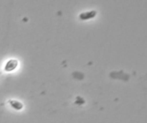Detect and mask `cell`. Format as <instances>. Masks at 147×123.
<instances>
[{
	"label": "cell",
	"mask_w": 147,
	"mask_h": 123,
	"mask_svg": "<svg viewBox=\"0 0 147 123\" xmlns=\"http://www.w3.org/2000/svg\"><path fill=\"white\" fill-rule=\"evenodd\" d=\"M18 64L19 62L17 59H10L5 64L4 71L7 72L13 71H14L17 69V66H18Z\"/></svg>",
	"instance_id": "1"
},
{
	"label": "cell",
	"mask_w": 147,
	"mask_h": 123,
	"mask_svg": "<svg viewBox=\"0 0 147 123\" xmlns=\"http://www.w3.org/2000/svg\"><path fill=\"white\" fill-rule=\"evenodd\" d=\"M96 14H97V12L96 10L84 12H82L79 14V18L81 20H88L94 18Z\"/></svg>",
	"instance_id": "2"
},
{
	"label": "cell",
	"mask_w": 147,
	"mask_h": 123,
	"mask_svg": "<svg viewBox=\"0 0 147 123\" xmlns=\"http://www.w3.org/2000/svg\"><path fill=\"white\" fill-rule=\"evenodd\" d=\"M10 105L11 106V107L14 108V109H17V110H20L23 108V105L22 102H19L17 100H14V99H11V100L9 101Z\"/></svg>",
	"instance_id": "3"
}]
</instances>
